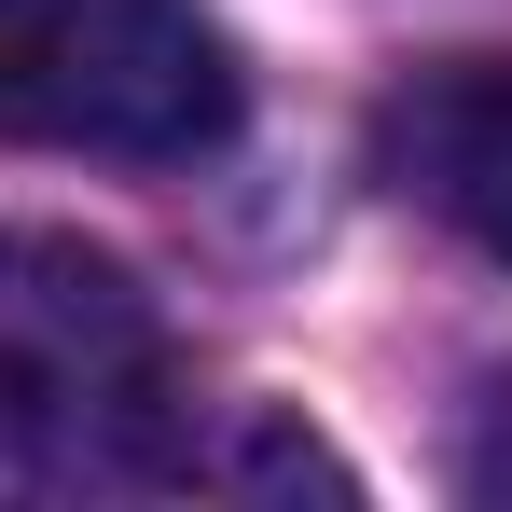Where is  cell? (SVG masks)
I'll list each match as a JSON object with an SVG mask.
<instances>
[{
	"label": "cell",
	"instance_id": "cell-1",
	"mask_svg": "<svg viewBox=\"0 0 512 512\" xmlns=\"http://www.w3.org/2000/svg\"><path fill=\"white\" fill-rule=\"evenodd\" d=\"M236 42L194 0H0V139L194 167L236 139Z\"/></svg>",
	"mask_w": 512,
	"mask_h": 512
},
{
	"label": "cell",
	"instance_id": "cell-2",
	"mask_svg": "<svg viewBox=\"0 0 512 512\" xmlns=\"http://www.w3.org/2000/svg\"><path fill=\"white\" fill-rule=\"evenodd\" d=\"M0 429L70 457V471H125L167 443V319L153 291L84 236L0 222Z\"/></svg>",
	"mask_w": 512,
	"mask_h": 512
},
{
	"label": "cell",
	"instance_id": "cell-3",
	"mask_svg": "<svg viewBox=\"0 0 512 512\" xmlns=\"http://www.w3.org/2000/svg\"><path fill=\"white\" fill-rule=\"evenodd\" d=\"M374 180L512 263V56H429L374 97Z\"/></svg>",
	"mask_w": 512,
	"mask_h": 512
}]
</instances>
